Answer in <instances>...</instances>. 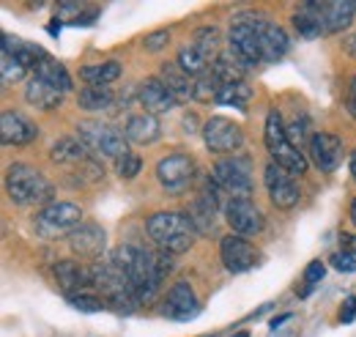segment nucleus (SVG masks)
<instances>
[{"instance_id": "nucleus-1", "label": "nucleus", "mask_w": 356, "mask_h": 337, "mask_svg": "<svg viewBox=\"0 0 356 337\" xmlns=\"http://www.w3.org/2000/svg\"><path fill=\"white\" fill-rule=\"evenodd\" d=\"M145 230H148L151 242L159 250H165L170 255L186 253L197 239L195 222L181 211H156V214H151L148 222H145Z\"/></svg>"}, {"instance_id": "nucleus-2", "label": "nucleus", "mask_w": 356, "mask_h": 337, "mask_svg": "<svg viewBox=\"0 0 356 337\" xmlns=\"http://www.w3.org/2000/svg\"><path fill=\"white\" fill-rule=\"evenodd\" d=\"M6 192L19 206H39L52 198V184L31 165H11L6 173Z\"/></svg>"}, {"instance_id": "nucleus-3", "label": "nucleus", "mask_w": 356, "mask_h": 337, "mask_svg": "<svg viewBox=\"0 0 356 337\" xmlns=\"http://www.w3.org/2000/svg\"><path fill=\"white\" fill-rule=\"evenodd\" d=\"M264 140H266V148H268V154H271V162H277L280 168L288 170V173H293V175L307 173V157L288 140V132H285V124H282V116H280L277 110H268Z\"/></svg>"}, {"instance_id": "nucleus-4", "label": "nucleus", "mask_w": 356, "mask_h": 337, "mask_svg": "<svg viewBox=\"0 0 356 337\" xmlns=\"http://www.w3.org/2000/svg\"><path fill=\"white\" fill-rule=\"evenodd\" d=\"M77 137L80 143L88 148L90 154L96 157H110V159H121L129 154V146H127V134L118 132L110 124H96V121H83L77 124Z\"/></svg>"}, {"instance_id": "nucleus-5", "label": "nucleus", "mask_w": 356, "mask_h": 337, "mask_svg": "<svg viewBox=\"0 0 356 337\" xmlns=\"http://www.w3.org/2000/svg\"><path fill=\"white\" fill-rule=\"evenodd\" d=\"M227 42H230V52L244 63V66H252L258 61H264V52H261V39H258V31H255V19L252 14H238L227 31Z\"/></svg>"}, {"instance_id": "nucleus-6", "label": "nucleus", "mask_w": 356, "mask_h": 337, "mask_svg": "<svg viewBox=\"0 0 356 337\" xmlns=\"http://www.w3.org/2000/svg\"><path fill=\"white\" fill-rule=\"evenodd\" d=\"M211 178L217 187L227 189L233 198H250V192H252V175H250L247 159H238V157L220 159L211 168Z\"/></svg>"}, {"instance_id": "nucleus-7", "label": "nucleus", "mask_w": 356, "mask_h": 337, "mask_svg": "<svg viewBox=\"0 0 356 337\" xmlns=\"http://www.w3.org/2000/svg\"><path fill=\"white\" fill-rule=\"evenodd\" d=\"M203 140H206V148L211 154H236L244 143V134H241L238 124L217 116V118H209L203 124Z\"/></svg>"}, {"instance_id": "nucleus-8", "label": "nucleus", "mask_w": 356, "mask_h": 337, "mask_svg": "<svg viewBox=\"0 0 356 337\" xmlns=\"http://www.w3.org/2000/svg\"><path fill=\"white\" fill-rule=\"evenodd\" d=\"M225 219L238 236H258L264 230V214L250 198H230L225 203Z\"/></svg>"}, {"instance_id": "nucleus-9", "label": "nucleus", "mask_w": 356, "mask_h": 337, "mask_svg": "<svg viewBox=\"0 0 356 337\" xmlns=\"http://www.w3.org/2000/svg\"><path fill=\"white\" fill-rule=\"evenodd\" d=\"M264 181H266L268 198L277 209H293L299 203V187L293 184L291 173L282 170L277 162H268L266 173H264Z\"/></svg>"}, {"instance_id": "nucleus-10", "label": "nucleus", "mask_w": 356, "mask_h": 337, "mask_svg": "<svg viewBox=\"0 0 356 337\" xmlns=\"http://www.w3.org/2000/svg\"><path fill=\"white\" fill-rule=\"evenodd\" d=\"M195 175V159L189 154H170L159 159L156 165V178L168 192H181Z\"/></svg>"}, {"instance_id": "nucleus-11", "label": "nucleus", "mask_w": 356, "mask_h": 337, "mask_svg": "<svg viewBox=\"0 0 356 337\" xmlns=\"http://www.w3.org/2000/svg\"><path fill=\"white\" fill-rule=\"evenodd\" d=\"M220 258H222L225 269L233 274L250 272L258 263V250L244 239V236H222L220 242Z\"/></svg>"}, {"instance_id": "nucleus-12", "label": "nucleus", "mask_w": 356, "mask_h": 337, "mask_svg": "<svg viewBox=\"0 0 356 337\" xmlns=\"http://www.w3.org/2000/svg\"><path fill=\"white\" fill-rule=\"evenodd\" d=\"M307 151H310L312 165L321 170V173H332L340 165V157H343V143L337 134H329V132H315L307 140Z\"/></svg>"}, {"instance_id": "nucleus-13", "label": "nucleus", "mask_w": 356, "mask_h": 337, "mask_svg": "<svg viewBox=\"0 0 356 337\" xmlns=\"http://www.w3.org/2000/svg\"><path fill=\"white\" fill-rule=\"evenodd\" d=\"M39 225L47 233H72L74 228L83 225V209L74 203H49L39 214Z\"/></svg>"}, {"instance_id": "nucleus-14", "label": "nucleus", "mask_w": 356, "mask_h": 337, "mask_svg": "<svg viewBox=\"0 0 356 337\" xmlns=\"http://www.w3.org/2000/svg\"><path fill=\"white\" fill-rule=\"evenodd\" d=\"M55 280H58V285L69 296L86 294V288L96 285L93 266H86L80 260H60V263H55Z\"/></svg>"}, {"instance_id": "nucleus-15", "label": "nucleus", "mask_w": 356, "mask_h": 337, "mask_svg": "<svg viewBox=\"0 0 356 337\" xmlns=\"http://www.w3.org/2000/svg\"><path fill=\"white\" fill-rule=\"evenodd\" d=\"M162 313L168 315V318H173V321H189V318H195L197 313H200V301H197V296L192 291V285L189 283H176L168 296H165V307H162Z\"/></svg>"}, {"instance_id": "nucleus-16", "label": "nucleus", "mask_w": 356, "mask_h": 337, "mask_svg": "<svg viewBox=\"0 0 356 337\" xmlns=\"http://www.w3.org/2000/svg\"><path fill=\"white\" fill-rule=\"evenodd\" d=\"M39 137V129L31 118H25L22 113H11L6 110L0 116V140L3 146H28Z\"/></svg>"}, {"instance_id": "nucleus-17", "label": "nucleus", "mask_w": 356, "mask_h": 337, "mask_svg": "<svg viewBox=\"0 0 356 337\" xmlns=\"http://www.w3.org/2000/svg\"><path fill=\"white\" fill-rule=\"evenodd\" d=\"M104 244H107V236L93 222H83L80 228H74L69 233V247H72V253L80 255V258H99V255L104 253Z\"/></svg>"}, {"instance_id": "nucleus-18", "label": "nucleus", "mask_w": 356, "mask_h": 337, "mask_svg": "<svg viewBox=\"0 0 356 337\" xmlns=\"http://www.w3.org/2000/svg\"><path fill=\"white\" fill-rule=\"evenodd\" d=\"M255 31H258V39H261L264 61L274 63V61H280V58L288 52L291 42H288V33H285L280 25H274V22H268V19L255 17Z\"/></svg>"}, {"instance_id": "nucleus-19", "label": "nucleus", "mask_w": 356, "mask_h": 337, "mask_svg": "<svg viewBox=\"0 0 356 337\" xmlns=\"http://www.w3.org/2000/svg\"><path fill=\"white\" fill-rule=\"evenodd\" d=\"M176 102L178 99L165 88V83H162L159 77H148L145 83L140 85V104H143V113H151V116L168 113V110L176 107Z\"/></svg>"}, {"instance_id": "nucleus-20", "label": "nucleus", "mask_w": 356, "mask_h": 337, "mask_svg": "<svg viewBox=\"0 0 356 337\" xmlns=\"http://www.w3.org/2000/svg\"><path fill=\"white\" fill-rule=\"evenodd\" d=\"M291 22H293V31L302 39H318L321 33H326V19H323V11H321V3H305V6H299L293 11Z\"/></svg>"}, {"instance_id": "nucleus-21", "label": "nucleus", "mask_w": 356, "mask_h": 337, "mask_svg": "<svg viewBox=\"0 0 356 337\" xmlns=\"http://www.w3.org/2000/svg\"><path fill=\"white\" fill-rule=\"evenodd\" d=\"M159 121H156V116H151V113H134L127 118V124H124V134H127V140H132L137 146H148V143H154L156 137H159Z\"/></svg>"}, {"instance_id": "nucleus-22", "label": "nucleus", "mask_w": 356, "mask_h": 337, "mask_svg": "<svg viewBox=\"0 0 356 337\" xmlns=\"http://www.w3.org/2000/svg\"><path fill=\"white\" fill-rule=\"evenodd\" d=\"M323 19H326V33H343L351 28L356 14V3L346 0V3H321Z\"/></svg>"}, {"instance_id": "nucleus-23", "label": "nucleus", "mask_w": 356, "mask_h": 337, "mask_svg": "<svg viewBox=\"0 0 356 337\" xmlns=\"http://www.w3.org/2000/svg\"><path fill=\"white\" fill-rule=\"evenodd\" d=\"M25 99H28V104H33V107H42V110H55V107H60L63 93H60L58 88H52L49 83H44V80L33 77L31 83L25 85Z\"/></svg>"}, {"instance_id": "nucleus-24", "label": "nucleus", "mask_w": 356, "mask_h": 337, "mask_svg": "<svg viewBox=\"0 0 356 337\" xmlns=\"http://www.w3.org/2000/svg\"><path fill=\"white\" fill-rule=\"evenodd\" d=\"M36 77L39 80H44L49 83L52 88H58L60 93H66V91H72V77H69V72H66V66L63 63H58L52 55H42V61L36 63Z\"/></svg>"}, {"instance_id": "nucleus-25", "label": "nucleus", "mask_w": 356, "mask_h": 337, "mask_svg": "<svg viewBox=\"0 0 356 337\" xmlns=\"http://www.w3.org/2000/svg\"><path fill=\"white\" fill-rule=\"evenodd\" d=\"M159 80L165 83V88L176 96V99H195V80L189 75H184L176 63H165L159 69Z\"/></svg>"}, {"instance_id": "nucleus-26", "label": "nucleus", "mask_w": 356, "mask_h": 337, "mask_svg": "<svg viewBox=\"0 0 356 337\" xmlns=\"http://www.w3.org/2000/svg\"><path fill=\"white\" fill-rule=\"evenodd\" d=\"M121 75H124V69H121L118 61H102L96 66H83L80 69V77L88 83V88H107V85L115 83Z\"/></svg>"}, {"instance_id": "nucleus-27", "label": "nucleus", "mask_w": 356, "mask_h": 337, "mask_svg": "<svg viewBox=\"0 0 356 337\" xmlns=\"http://www.w3.org/2000/svg\"><path fill=\"white\" fill-rule=\"evenodd\" d=\"M49 157H52V162H58V165H69V162H90L88 157V148L80 143V137H63V140H58L55 146H52V151H49Z\"/></svg>"}, {"instance_id": "nucleus-28", "label": "nucleus", "mask_w": 356, "mask_h": 337, "mask_svg": "<svg viewBox=\"0 0 356 337\" xmlns=\"http://www.w3.org/2000/svg\"><path fill=\"white\" fill-rule=\"evenodd\" d=\"M211 72L217 75V80L222 85H230V83H244V72H247V66L230 52H222V55H217V61L211 63Z\"/></svg>"}, {"instance_id": "nucleus-29", "label": "nucleus", "mask_w": 356, "mask_h": 337, "mask_svg": "<svg viewBox=\"0 0 356 337\" xmlns=\"http://www.w3.org/2000/svg\"><path fill=\"white\" fill-rule=\"evenodd\" d=\"M176 66L184 72V75H189L192 80H197V77H203L209 69H211V63L189 44V47H181L178 49V58H176Z\"/></svg>"}, {"instance_id": "nucleus-30", "label": "nucleus", "mask_w": 356, "mask_h": 337, "mask_svg": "<svg viewBox=\"0 0 356 337\" xmlns=\"http://www.w3.org/2000/svg\"><path fill=\"white\" fill-rule=\"evenodd\" d=\"M192 47L209 61V63H214L217 61V49H220V31L214 28V25H203V28H197L195 31V36H192Z\"/></svg>"}, {"instance_id": "nucleus-31", "label": "nucleus", "mask_w": 356, "mask_h": 337, "mask_svg": "<svg viewBox=\"0 0 356 337\" xmlns=\"http://www.w3.org/2000/svg\"><path fill=\"white\" fill-rule=\"evenodd\" d=\"M113 91L110 88H83L80 96H77V104L88 113H99V110H107L113 104Z\"/></svg>"}, {"instance_id": "nucleus-32", "label": "nucleus", "mask_w": 356, "mask_h": 337, "mask_svg": "<svg viewBox=\"0 0 356 337\" xmlns=\"http://www.w3.org/2000/svg\"><path fill=\"white\" fill-rule=\"evenodd\" d=\"M250 99V85L247 83H230L220 88L217 104H227V107H244Z\"/></svg>"}, {"instance_id": "nucleus-33", "label": "nucleus", "mask_w": 356, "mask_h": 337, "mask_svg": "<svg viewBox=\"0 0 356 337\" xmlns=\"http://www.w3.org/2000/svg\"><path fill=\"white\" fill-rule=\"evenodd\" d=\"M220 88H222V83H220L217 75L209 69L203 77L195 80V99H197V102H217Z\"/></svg>"}, {"instance_id": "nucleus-34", "label": "nucleus", "mask_w": 356, "mask_h": 337, "mask_svg": "<svg viewBox=\"0 0 356 337\" xmlns=\"http://www.w3.org/2000/svg\"><path fill=\"white\" fill-rule=\"evenodd\" d=\"M0 75H3V83L11 85V83H19V80L28 75V69L19 63V58H17V55L3 52V61H0Z\"/></svg>"}, {"instance_id": "nucleus-35", "label": "nucleus", "mask_w": 356, "mask_h": 337, "mask_svg": "<svg viewBox=\"0 0 356 337\" xmlns=\"http://www.w3.org/2000/svg\"><path fill=\"white\" fill-rule=\"evenodd\" d=\"M69 301H72V307H77V310H83V313H102V310L107 307L99 296H90V294L69 296Z\"/></svg>"}, {"instance_id": "nucleus-36", "label": "nucleus", "mask_w": 356, "mask_h": 337, "mask_svg": "<svg viewBox=\"0 0 356 337\" xmlns=\"http://www.w3.org/2000/svg\"><path fill=\"white\" fill-rule=\"evenodd\" d=\"M115 170H118V175L121 178H134L140 170H143V159L140 157H134V154H127V157H121L118 162H115Z\"/></svg>"}, {"instance_id": "nucleus-37", "label": "nucleus", "mask_w": 356, "mask_h": 337, "mask_svg": "<svg viewBox=\"0 0 356 337\" xmlns=\"http://www.w3.org/2000/svg\"><path fill=\"white\" fill-rule=\"evenodd\" d=\"M323 272H326V266H323L321 260H312V263H307V269H305V283H307L305 294H310L312 285H318V283L323 280Z\"/></svg>"}, {"instance_id": "nucleus-38", "label": "nucleus", "mask_w": 356, "mask_h": 337, "mask_svg": "<svg viewBox=\"0 0 356 337\" xmlns=\"http://www.w3.org/2000/svg\"><path fill=\"white\" fill-rule=\"evenodd\" d=\"M332 266H334L337 272H356V258L348 253H337V255H332Z\"/></svg>"}, {"instance_id": "nucleus-39", "label": "nucleus", "mask_w": 356, "mask_h": 337, "mask_svg": "<svg viewBox=\"0 0 356 337\" xmlns=\"http://www.w3.org/2000/svg\"><path fill=\"white\" fill-rule=\"evenodd\" d=\"M168 42H170V33H168V31H156V33H151V36L145 39V49H148V52H156V49H162Z\"/></svg>"}, {"instance_id": "nucleus-40", "label": "nucleus", "mask_w": 356, "mask_h": 337, "mask_svg": "<svg viewBox=\"0 0 356 337\" xmlns=\"http://www.w3.org/2000/svg\"><path fill=\"white\" fill-rule=\"evenodd\" d=\"M356 318V296H348L340 307V324H351Z\"/></svg>"}, {"instance_id": "nucleus-41", "label": "nucleus", "mask_w": 356, "mask_h": 337, "mask_svg": "<svg viewBox=\"0 0 356 337\" xmlns=\"http://www.w3.org/2000/svg\"><path fill=\"white\" fill-rule=\"evenodd\" d=\"M346 110L351 113V118H356V75L348 83V91H346Z\"/></svg>"}, {"instance_id": "nucleus-42", "label": "nucleus", "mask_w": 356, "mask_h": 337, "mask_svg": "<svg viewBox=\"0 0 356 337\" xmlns=\"http://www.w3.org/2000/svg\"><path fill=\"white\" fill-rule=\"evenodd\" d=\"M340 244H343V253H348V255H354L356 258V236L343 233V236H340Z\"/></svg>"}, {"instance_id": "nucleus-43", "label": "nucleus", "mask_w": 356, "mask_h": 337, "mask_svg": "<svg viewBox=\"0 0 356 337\" xmlns=\"http://www.w3.org/2000/svg\"><path fill=\"white\" fill-rule=\"evenodd\" d=\"M195 121H197V118H195V116H186V118H184V129H186V132H189V134H192V132H195Z\"/></svg>"}, {"instance_id": "nucleus-44", "label": "nucleus", "mask_w": 356, "mask_h": 337, "mask_svg": "<svg viewBox=\"0 0 356 337\" xmlns=\"http://www.w3.org/2000/svg\"><path fill=\"white\" fill-rule=\"evenodd\" d=\"M346 49H348V52L356 58V33L351 36V39H346Z\"/></svg>"}, {"instance_id": "nucleus-45", "label": "nucleus", "mask_w": 356, "mask_h": 337, "mask_svg": "<svg viewBox=\"0 0 356 337\" xmlns=\"http://www.w3.org/2000/svg\"><path fill=\"white\" fill-rule=\"evenodd\" d=\"M288 318H291V315H288V313H285V315H280V318H274V321H271V329H277V327H280V324H282V321H288Z\"/></svg>"}, {"instance_id": "nucleus-46", "label": "nucleus", "mask_w": 356, "mask_h": 337, "mask_svg": "<svg viewBox=\"0 0 356 337\" xmlns=\"http://www.w3.org/2000/svg\"><path fill=\"white\" fill-rule=\"evenodd\" d=\"M351 175H354V181H356V151L351 154Z\"/></svg>"}, {"instance_id": "nucleus-47", "label": "nucleus", "mask_w": 356, "mask_h": 337, "mask_svg": "<svg viewBox=\"0 0 356 337\" xmlns=\"http://www.w3.org/2000/svg\"><path fill=\"white\" fill-rule=\"evenodd\" d=\"M351 222H354V225H356V201H354V203H351Z\"/></svg>"}, {"instance_id": "nucleus-48", "label": "nucleus", "mask_w": 356, "mask_h": 337, "mask_svg": "<svg viewBox=\"0 0 356 337\" xmlns=\"http://www.w3.org/2000/svg\"><path fill=\"white\" fill-rule=\"evenodd\" d=\"M236 337H247V332H238V335H236Z\"/></svg>"}]
</instances>
